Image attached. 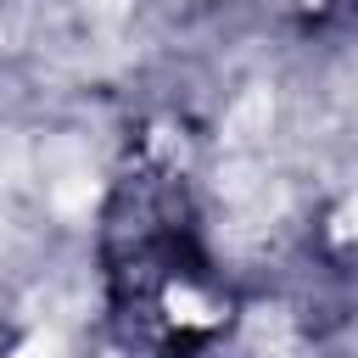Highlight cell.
<instances>
[{"instance_id": "6da1fadb", "label": "cell", "mask_w": 358, "mask_h": 358, "mask_svg": "<svg viewBox=\"0 0 358 358\" xmlns=\"http://www.w3.org/2000/svg\"><path fill=\"white\" fill-rule=\"evenodd\" d=\"M336 235H341V241H358V190H352L347 207L336 213Z\"/></svg>"}]
</instances>
